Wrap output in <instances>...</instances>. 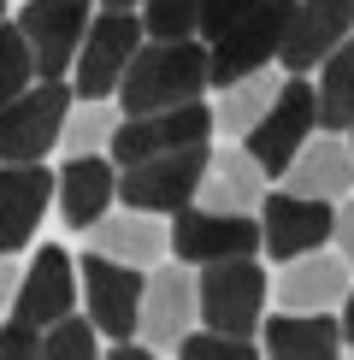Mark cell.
Instances as JSON below:
<instances>
[{
	"label": "cell",
	"mask_w": 354,
	"mask_h": 360,
	"mask_svg": "<svg viewBox=\"0 0 354 360\" xmlns=\"http://www.w3.org/2000/svg\"><path fill=\"white\" fill-rule=\"evenodd\" d=\"M206 83H213V71H206V48L195 36H177V41H154L142 36L136 59L124 65V77H118V112H166V107H183V101H206Z\"/></svg>",
	"instance_id": "obj_1"
},
{
	"label": "cell",
	"mask_w": 354,
	"mask_h": 360,
	"mask_svg": "<svg viewBox=\"0 0 354 360\" xmlns=\"http://www.w3.org/2000/svg\"><path fill=\"white\" fill-rule=\"evenodd\" d=\"M319 130V101H313V77L307 71H284L272 107L242 130V148L254 154V166L266 177H284V166L295 160V148Z\"/></svg>",
	"instance_id": "obj_2"
},
{
	"label": "cell",
	"mask_w": 354,
	"mask_h": 360,
	"mask_svg": "<svg viewBox=\"0 0 354 360\" xmlns=\"http://www.w3.org/2000/svg\"><path fill=\"white\" fill-rule=\"evenodd\" d=\"M201 172H206V142H189V148H166V154L130 160V166H118V201L136 207V213L171 219L177 207L195 201Z\"/></svg>",
	"instance_id": "obj_3"
},
{
	"label": "cell",
	"mask_w": 354,
	"mask_h": 360,
	"mask_svg": "<svg viewBox=\"0 0 354 360\" xmlns=\"http://www.w3.org/2000/svg\"><path fill=\"white\" fill-rule=\"evenodd\" d=\"M266 295H272V278L260 272L254 254L218 260V266H201L195 272V313H201V325H213V331L254 337V325L266 313Z\"/></svg>",
	"instance_id": "obj_4"
},
{
	"label": "cell",
	"mask_w": 354,
	"mask_h": 360,
	"mask_svg": "<svg viewBox=\"0 0 354 360\" xmlns=\"http://www.w3.org/2000/svg\"><path fill=\"white\" fill-rule=\"evenodd\" d=\"M142 48V18L136 12H107L100 6V18H88L83 41H77V59H71V95L77 101H112L118 77H124V65L136 59Z\"/></svg>",
	"instance_id": "obj_5"
},
{
	"label": "cell",
	"mask_w": 354,
	"mask_h": 360,
	"mask_svg": "<svg viewBox=\"0 0 354 360\" xmlns=\"http://www.w3.org/2000/svg\"><path fill=\"white\" fill-rule=\"evenodd\" d=\"M166 248L183 266H218V260H242L260 254V219L254 213H225V207H177L166 224Z\"/></svg>",
	"instance_id": "obj_6"
},
{
	"label": "cell",
	"mask_w": 354,
	"mask_h": 360,
	"mask_svg": "<svg viewBox=\"0 0 354 360\" xmlns=\"http://www.w3.org/2000/svg\"><path fill=\"white\" fill-rule=\"evenodd\" d=\"M71 112V83L65 77H36L24 95L0 107V166L6 160H48L59 148V124Z\"/></svg>",
	"instance_id": "obj_7"
},
{
	"label": "cell",
	"mask_w": 354,
	"mask_h": 360,
	"mask_svg": "<svg viewBox=\"0 0 354 360\" xmlns=\"http://www.w3.org/2000/svg\"><path fill=\"white\" fill-rule=\"evenodd\" d=\"M289 12H295V0H260V6L242 12L230 30H218L213 48H206L213 83L225 89V83L248 77V71H260V65H277V41H284V30H289Z\"/></svg>",
	"instance_id": "obj_8"
},
{
	"label": "cell",
	"mask_w": 354,
	"mask_h": 360,
	"mask_svg": "<svg viewBox=\"0 0 354 360\" xmlns=\"http://www.w3.org/2000/svg\"><path fill=\"white\" fill-rule=\"evenodd\" d=\"M77 290H83V307H88V319H95V331H107V342L112 337H136L142 290H148L142 266L88 248L83 260H77Z\"/></svg>",
	"instance_id": "obj_9"
},
{
	"label": "cell",
	"mask_w": 354,
	"mask_h": 360,
	"mask_svg": "<svg viewBox=\"0 0 354 360\" xmlns=\"http://www.w3.org/2000/svg\"><path fill=\"white\" fill-rule=\"evenodd\" d=\"M254 219H260V248L284 266V260H295V254H313V248L331 243L336 201L295 195V189H266L260 207H254Z\"/></svg>",
	"instance_id": "obj_10"
},
{
	"label": "cell",
	"mask_w": 354,
	"mask_h": 360,
	"mask_svg": "<svg viewBox=\"0 0 354 360\" xmlns=\"http://www.w3.org/2000/svg\"><path fill=\"white\" fill-rule=\"evenodd\" d=\"M88 18H95V0H24L18 36L36 59V77H71V59H77Z\"/></svg>",
	"instance_id": "obj_11"
},
{
	"label": "cell",
	"mask_w": 354,
	"mask_h": 360,
	"mask_svg": "<svg viewBox=\"0 0 354 360\" xmlns=\"http://www.w3.org/2000/svg\"><path fill=\"white\" fill-rule=\"evenodd\" d=\"M206 136H213V107L206 101H183V107H166V112L118 118L107 154H112V166H130V160L166 154V148H189V142H206Z\"/></svg>",
	"instance_id": "obj_12"
},
{
	"label": "cell",
	"mask_w": 354,
	"mask_h": 360,
	"mask_svg": "<svg viewBox=\"0 0 354 360\" xmlns=\"http://www.w3.org/2000/svg\"><path fill=\"white\" fill-rule=\"evenodd\" d=\"M201 325V313H195V266H159L154 260V272H148V290H142V319H136V331L148 337V349H177L183 342V331H195Z\"/></svg>",
	"instance_id": "obj_13"
},
{
	"label": "cell",
	"mask_w": 354,
	"mask_h": 360,
	"mask_svg": "<svg viewBox=\"0 0 354 360\" xmlns=\"http://www.w3.org/2000/svg\"><path fill=\"white\" fill-rule=\"evenodd\" d=\"M343 36H354V0H295L289 30L277 41V71H307L313 77V65Z\"/></svg>",
	"instance_id": "obj_14"
},
{
	"label": "cell",
	"mask_w": 354,
	"mask_h": 360,
	"mask_svg": "<svg viewBox=\"0 0 354 360\" xmlns=\"http://www.w3.org/2000/svg\"><path fill=\"white\" fill-rule=\"evenodd\" d=\"M71 307H77V260L59 243L36 248V260L18 272V290H12V319L53 325L59 313H71Z\"/></svg>",
	"instance_id": "obj_15"
},
{
	"label": "cell",
	"mask_w": 354,
	"mask_h": 360,
	"mask_svg": "<svg viewBox=\"0 0 354 360\" xmlns=\"http://www.w3.org/2000/svg\"><path fill=\"white\" fill-rule=\"evenodd\" d=\"M53 201V172L41 160H6L0 166V254H18L36 236Z\"/></svg>",
	"instance_id": "obj_16"
},
{
	"label": "cell",
	"mask_w": 354,
	"mask_h": 360,
	"mask_svg": "<svg viewBox=\"0 0 354 360\" xmlns=\"http://www.w3.org/2000/svg\"><path fill=\"white\" fill-rule=\"evenodd\" d=\"M53 195H59V219H65L71 231H88V224L118 201L112 154H65V166L53 172Z\"/></svg>",
	"instance_id": "obj_17"
},
{
	"label": "cell",
	"mask_w": 354,
	"mask_h": 360,
	"mask_svg": "<svg viewBox=\"0 0 354 360\" xmlns=\"http://www.w3.org/2000/svg\"><path fill=\"white\" fill-rule=\"evenodd\" d=\"M348 283H354V272H348L343 254L313 248V254H295V260H284V272L272 278V295H277V307H301V313L331 307V313H336V302L348 295Z\"/></svg>",
	"instance_id": "obj_18"
},
{
	"label": "cell",
	"mask_w": 354,
	"mask_h": 360,
	"mask_svg": "<svg viewBox=\"0 0 354 360\" xmlns=\"http://www.w3.org/2000/svg\"><path fill=\"white\" fill-rule=\"evenodd\" d=\"M284 189L319 195V201H343V195L354 189V154H348V142L336 136V130H313V136L295 148V160L284 166Z\"/></svg>",
	"instance_id": "obj_19"
},
{
	"label": "cell",
	"mask_w": 354,
	"mask_h": 360,
	"mask_svg": "<svg viewBox=\"0 0 354 360\" xmlns=\"http://www.w3.org/2000/svg\"><path fill=\"white\" fill-rule=\"evenodd\" d=\"M201 207H225V213H254L260 195H266V172L254 166L242 142L225 148H206V172H201Z\"/></svg>",
	"instance_id": "obj_20"
},
{
	"label": "cell",
	"mask_w": 354,
	"mask_h": 360,
	"mask_svg": "<svg viewBox=\"0 0 354 360\" xmlns=\"http://www.w3.org/2000/svg\"><path fill=\"white\" fill-rule=\"evenodd\" d=\"M260 349L277 354V360H331L336 349H343V325L331 319V307H313V313L284 307L277 319H266V342Z\"/></svg>",
	"instance_id": "obj_21"
},
{
	"label": "cell",
	"mask_w": 354,
	"mask_h": 360,
	"mask_svg": "<svg viewBox=\"0 0 354 360\" xmlns=\"http://www.w3.org/2000/svg\"><path fill=\"white\" fill-rule=\"evenodd\" d=\"M88 248L95 254H112V260H130V266H154L159 254H166V224H154V213H136V207H124V213H100L88 224Z\"/></svg>",
	"instance_id": "obj_22"
},
{
	"label": "cell",
	"mask_w": 354,
	"mask_h": 360,
	"mask_svg": "<svg viewBox=\"0 0 354 360\" xmlns=\"http://www.w3.org/2000/svg\"><path fill=\"white\" fill-rule=\"evenodd\" d=\"M313 101H319V130H348L354 124V36H343L319 59Z\"/></svg>",
	"instance_id": "obj_23"
},
{
	"label": "cell",
	"mask_w": 354,
	"mask_h": 360,
	"mask_svg": "<svg viewBox=\"0 0 354 360\" xmlns=\"http://www.w3.org/2000/svg\"><path fill=\"white\" fill-rule=\"evenodd\" d=\"M277 83H284V71L277 65H260V71H248V77H236L218 89V101H213V130H225V136H242L254 118L272 107V95H277Z\"/></svg>",
	"instance_id": "obj_24"
},
{
	"label": "cell",
	"mask_w": 354,
	"mask_h": 360,
	"mask_svg": "<svg viewBox=\"0 0 354 360\" xmlns=\"http://www.w3.org/2000/svg\"><path fill=\"white\" fill-rule=\"evenodd\" d=\"M112 130H118L112 101H77V107L65 112V124H59V148H65V154H107Z\"/></svg>",
	"instance_id": "obj_25"
},
{
	"label": "cell",
	"mask_w": 354,
	"mask_h": 360,
	"mask_svg": "<svg viewBox=\"0 0 354 360\" xmlns=\"http://www.w3.org/2000/svg\"><path fill=\"white\" fill-rule=\"evenodd\" d=\"M41 354L48 360H88L100 354V331L88 313H59L53 325H41Z\"/></svg>",
	"instance_id": "obj_26"
},
{
	"label": "cell",
	"mask_w": 354,
	"mask_h": 360,
	"mask_svg": "<svg viewBox=\"0 0 354 360\" xmlns=\"http://www.w3.org/2000/svg\"><path fill=\"white\" fill-rule=\"evenodd\" d=\"M136 18H142V36L154 41H177V36H195L201 24V0H136Z\"/></svg>",
	"instance_id": "obj_27"
},
{
	"label": "cell",
	"mask_w": 354,
	"mask_h": 360,
	"mask_svg": "<svg viewBox=\"0 0 354 360\" xmlns=\"http://www.w3.org/2000/svg\"><path fill=\"white\" fill-rule=\"evenodd\" d=\"M177 354H183V360H254L260 342H254V337H236V331H213V325H201V331H183Z\"/></svg>",
	"instance_id": "obj_28"
},
{
	"label": "cell",
	"mask_w": 354,
	"mask_h": 360,
	"mask_svg": "<svg viewBox=\"0 0 354 360\" xmlns=\"http://www.w3.org/2000/svg\"><path fill=\"white\" fill-rule=\"evenodd\" d=\"M29 83H36V59H29L24 36H18V24L0 18V107H6L12 95H24Z\"/></svg>",
	"instance_id": "obj_29"
},
{
	"label": "cell",
	"mask_w": 354,
	"mask_h": 360,
	"mask_svg": "<svg viewBox=\"0 0 354 360\" xmlns=\"http://www.w3.org/2000/svg\"><path fill=\"white\" fill-rule=\"evenodd\" d=\"M254 6H260V0H201V24H195V36L213 41L218 30H230L242 12H254Z\"/></svg>",
	"instance_id": "obj_30"
},
{
	"label": "cell",
	"mask_w": 354,
	"mask_h": 360,
	"mask_svg": "<svg viewBox=\"0 0 354 360\" xmlns=\"http://www.w3.org/2000/svg\"><path fill=\"white\" fill-rule=\"evenodd\" d=\"M29 354H41V325L6 319L0 325V360H29Z\"/></svg>",
	"instance_id": "obj_31"
},
{
	"label": "cell",
	"mask_w": 354,
	"mask_h": 360,
	"mask_svg": "<svg viewBox=\"0 0 354 360\" xmlns=\"http://www.w3.org/2000/svg\"><path fill=\"white\" fill-rule=\"evenodd\" d=\"M331 243H336V254L348 260V272H354V189L336 201V224H331Z\"/></svg>",
	"instance_id": "obj_32"
},
{
	"label": "cell",
	"mask_w": 354,
	"mask_h": 360,
	"mask_svg": "<svg viewBox=\"0 0 354 360\" xmlns=\"http://www.w3.org/2000/svg\"><path fill=\"white\" fill-rule=\"evenodd\" d=\"M18 272H24V266H18V254H0V313L12 307V290H18Z\"/></svg>",
	"instance_id": "obj_33"
},
{
	"label": "cell",
	"mask_w": 354,
	"mask_h": 360,
	"mask_svg": "<svg viewBox=\"0 0 354 360\" xmlns=\"http://www.w3.org/2000/svg\"><path fill=\"white\" fill-rule=\"evenodd\" d=\"M336 307H343V319H336V325H343V349H354V283H348V295Z\"/></svg>",
	"instance_id": "obj_34"
},
{
	"label": "cell",
	"mask_w": 354,
	"mask_h": 360,
	"mask_svg": "<svg viewBox=\"0 0 354 360\" xmlns=\"http://www.w3.org/2000/svg\"><path fill=\"white\" fill-rule=\"evenodd\" d=\"M107 12H136V0H100Z\"/></svg>",
	"instance_id": "obj_35"
},
{
	"label": "cell",
	"mask_w": 354,
	"mask_h": 360,
	"mask_svg": "<svg viewBox=\"0 0 354 360\" xmlns=\"http://www.w3.org/2000/svg\"><path fill=\"white\" fill-rule=\"evenodd\" d=\"M348 130H354V124H348ZM348 154H354V136H348Z\"/></svg>",
	"instance_id": "obj_36"
},
{
	"label": "cell",
	"mask_w": 354,
	"mask_h": 360,
	"mask_svg": "<svg viewBox=\"0 0 354 360\" xmlns=\"http://www.w3.org/2000/svg\"><path fill=\"white\" fill-rule=\"evenodd\" d=\"M0 18H6V0H0Z\"/></svg>",
	"instance_id": "obj_37"
}]
</instances>
